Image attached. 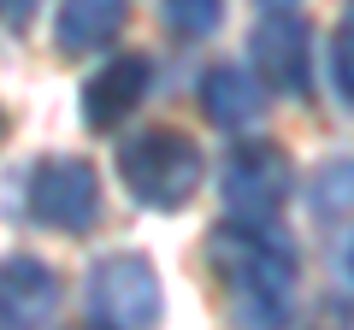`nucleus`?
<instances>
[{
	"label": "nucleus",
	"instance_id": "nucleus-15",
	"mask_svg": "<svg viewBox=\"0 0 354 330\" xmlns=\"http://www.w3.org/2000/svg\"><path fill=\"white\" fill-rule=\"evenodd\" d=\"M260 6H272V12H283V6H295V0H260Z\"/></svg>",
	"mask_w": 354,
	"mask_h": 330
},
{
	"label": "nucleus",
	"instance_id": "nucleus-16",
	"mask_svg": "<svg viewBox=\"0 0 354 330\" xmlns=\"http://www.w3.org/2000/svg\"><path fill=\"white\" fill-rule=\"evenodd\" d=\"M83 330H106V324H95V318H88V324H83Z\"/></svg>",
	"mask_w": 354,
	"mask_h": 330
},
{
	"label": "nucleus",
	"instance_id": "nucleus-13",
	"mask_svg": "<svg viewBox=\"0 0 354 330\" xmlns=\"http://www.w3.org/2000/svg\"><path fill=\"white\" fill-rule=\"evenodd\" d=\"M319 213H342V206L354 201V159H342V165H325L319 171Z\"/></svg>",
	"mask_w": 354,
	"mask_h": 330
},
{
	"label": "nucleus",
	"instance_id": "nucleus-9",
	"mask_svg": "<svg viewBox=\"0 0 354 330\" xmlns=\"http://www.w3.org/2000/svg\"><path fill=\"white\" fill-rule=\"evenodd\" d=\"M201 106L218 130H254L266 118V83L254 77V65L225 59L201 77Z\"/></svg>",
	"mask_w": 354,
	"mask_h": 330
},
{
	"label": "nucleus",
	"instance_id": "nucleus-8",
	"mask_svg": "<svg viewBox=\"0 0 354 330\" xmlns=\"http://www.w3.org/2000/svg\"><path fill=\"white\" fill-rule=\"evenodd\" d=\"M148 83H153V65L142 59V53H118V59H106L101 71L83 83V124L88 130H118L142 106Z\"/></svg>",
	"mask_w": 354,
	"mask_h": 330
},
{
	"label": "nucleus",
	"instance_id": "nucleus-17",
	"mask_svg": "<svg viewBox=\"0 0 354 330\" xmlns=\"http://www.w3.org/2000/svg\"><path fill=\"white\" fill-rule=\"evenodd\" d=\"M348 278H354V248H348Z\"/></svg>",
	"mask_w": 354,
	"mask_h": 330
},
{
	"label": "nucleus",
	"instance_id": "nucleus-5",
	"mask_svg": "<svg viewBox=\"0 0 354 330\" xmlns=\"http://www.w3.org/2000/svg\"><path fill=\"white\" fill-rule=\"evenodd\" d=\"M295 189L290 153L272 148V142H242L225 153L218 165V195H225L230 218H272Z\"/></svg>",
	"mask_w": 354,
	"mask_h": 330
},
{
	"label": "nucleus",
	"instance_id": "nucleus-6",
	"mask_svg": "<svg viewBox=\"0 0 354 330\" xmlns=\"http://www.w3.org/2000/svg\"><path fill=\"white\" fill-rule=\"evenodd\" d=\"M248 65L266 89H283V95H307V65H313V30L283 6V12L260 18L248 41Z\"/></svg>",
	"mask_w": 354,
	"mask_h": 330
},
{
	"label": "nucleus",
	"instance_id": "nucleus-11",
	"mask_svg": "<svg viewBox=\"0 0 354 330\" xmlns=\"http://www.w3.org/2000/svg\"><path fill=\"white\" fill-rule=\"evenodd\" d=\"M330 89H337L342 106H354V0L330 30Z\"/></svg>",
	"mask_w": 354,
	"mask_h": 330
},
{
	"label": "nucleus",
	"instance_id": "nucleus-12",
	"mask_svg": "<svg viewBox=\"0 0 354 330\" xmlns=\"http://www.w3.org/2000/svg\"><path fill=\"white\" fill-rule=\"evenodd\" d=\"M160 6L177 36H213L218 18H225V0H160Z\"/></svg>",
	"mask_w": 354,
	"mask_h": 330
},
{
	"label": "nucleus",
	"instance_id": "nucleus-10",
	"mask_svg": "<svg viewBox=\"0 0 354 330\" xmlns=\"http://www.w3.org/2000/svg\"><path fill=\"white\" fill-rule=\"evenodd\" d=\"M124 18H130V0H59V12H53V48L59 53L106 48L124 30Z\"/></svg>",
	"mask_w": 354,
	"mask_h": 330
},
{
	"label": "nucleus",
	"instance_id": "nucleus-14",
	"mask_svg": "<svg viewBox=\"0 0 354 330\" xmlns=\"http://www.w3.org/2000/svg\"><path fill=\"white\" fill-rule=\"evenodd\" d=\"M36 12H41V0H0V24L12 30V36H24L36 24Z\"/></svg>",
	"mask_w": 354,
	"mask_h": 330
},
{
	"label": "nucleus",
	"instance_id": "nucleus-7",
	"mask_svg": "<svg viewBox=\"0 0 354 330\" xmlns=\"http://www.w3.org/2000/svg\"><path fill=\"white\" fill-rule=\"evenodd\" d=\"M59 307V271L48 260H0V330H41Z\"/></svg>",
	"mask_w": 354,
	"mask_h": 330
},
{
	"label": "nucleus",
	"instance_id": "nucleus-3",
	"mask_svg": "<svg viewBox=\"0 0 354 330\" xmlns=\"http://www.w3.org/2000/svg\"><path fill=\"white\" fill-rule=\"evenodd\" d=\"M83 307L106 330H153L160 324V271L142 254H101L83 278Z\"/></svg>",
	"mask_w": 354,
	"mask_h": 330
},
{
	"label": "nucleus",
	"instance_id": "nucleus-2",
	"mask_svg": "<svg viewBox=\"0 0 354 330\" xmlns=\"http://www.w3.org/2000/svg\"><path fill=\"white\" fill-rule=\"evenodd\" d=\"M201 148H195L183 130H136V136L118 148V177H124L130 201L148 206V213H177L189 206L195 189H201Z\"/></svg>",
	"mask_w": 354,
	"mask_h": 330
},
{
	"label": "nucleus",
	"instance_id": "nucleus-1",
	"mask_svg": "<svg viewBox=\"0 0 354 330\" xmlns=\"http://www.w3.org/2000/svg\"><path fill=\"white\" fill-rule=\"evenodd\" d=\"M218 283H225L230 330H283L295 318V248L272 218H230L207 242Z\"/></svg>",
	"mask_w": 354,
	"mask_h": 330
},
{
	"label": "nucleus",
	"instance_id": "nucleus-4",
	"mask_svg": "<svg viewBox=\"0 0 354 330\" xmlns=\"http://www.w3.org/2000/svg\"><path fill=\"white\" fill-rule=\"evenodd\" d=\"M24 206H30L36 224L59 230V236H83V230L101 218V177H95V165L77 159V153H48V159L30 165Z\"/></svg>",
	"mask_w": 354,
	"mask_h": 330
},
{
	"label": "nucleus",
	"instance_id": "nucleus-18",
	"mask_svg": "<svg viewBox=\"0 0 354 330\" xmlns=\"http://www.w3.org/2000/svg\"><path fill=\"white\" fill-rule=\"evenodd\" d=\"M0 130H6V113H0Z\"/></svg>",
	"mask_w": 354,
	"mask_h": 330
}]
</instances>
